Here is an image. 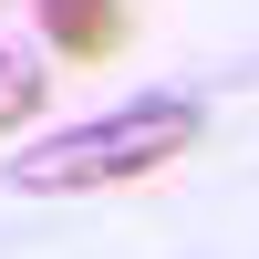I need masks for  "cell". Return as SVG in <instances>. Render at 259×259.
I'll return each instance as SVG.
<instances>
[{
    "mask_svg": "<svg viewBox=\"0 0 259 259\" xmlns=\"http://www.w3.org/2000/svg\"><path fill=\"white\" fill-rule=\"evenodd\" d=\"M197 135H207V104H187V94H145V104H114V114H94V124H73V135H52L41 156H21L11 177L31 187V197L135 187V177H156V166H177Z\"/></svg>",
    "mask_w": 259,
    "mask_h": 259,
    "instance_id": "1",
    "label": "cell"
},
{
    "mask_svg": "<svg viewBox=\"0 0 259 259\" xmlns=\"http://www.w3.org/2000/svg\"><path fill=\"white\" fill-rule=\"evenodd\" d=\"M41 11V41L62 62H114L124 31H135V0H31Z\"/></svg>",
    "mask_w": 259,
    "mask_h": 259,
    "instance_id": "2",
    "label": "cell"
},
{
    "mask_svg": "<svg viewBox=\"0 0 259 259\" xmlns=\"http://www.w3.org/2000/svg\"><path fill=\"white\" fill-rule=\"evenodd\" d=\"M31 114H41V73H31L21 52H0V135H11V124H31Z\"/></svg>",
    "mask_w": 259,
    "mask_h": 259,
    "instance_id": "3",
    "label": "cell"
}]
</instances>
